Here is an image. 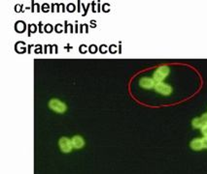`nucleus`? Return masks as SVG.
Here are the masks:
<instances>
[{"instance_id": "obj_1", "label": "nucleus", "mask_w": 207, "mask_h": 174, "mask_svg": "<svg viewBox=\"0 0 207 174\" xmlns=\"http://www.w3.org/2000/svg\"><path fill=\"white\" fill-rule=\"evenodd\" d=\"M169 73V68L167 66H161L159 68L156 70V72L154 73L153 78L155 81L158 82H162L163 79H164L166 76H168Z\"/></svg>"}, {"instance_id": "obj_2", "label": "nucleus", "mask_w": 207, "mask_h": 174, "mask_svg": "<svg viewBox=\"0 0 207 174\" xmlns=\"http://www.w3.org/2000/svg\"><path fill=\"white\" fill-rule=\"evenodd\" d=\"M50 108L53 109L54 111H56L58 113H63L66 110V105L64 103L61 102L58 99H52L49 103Z\"/></svg>"}, {"instance_id": "obj_3", "label": "nucleus", "mask_w": 207, "mask_h": 174, "mask_svg": "<svg viewBox=\"0 0 207 174\" xmlns=\"http://www.w3.org/2000/svg\"><path fill=\"white\" fill-rule=\"evenodd\" d=\"M58 145H59V148L61 150V152L63 153H69V152H71L73 149L71 139H69L68 138H65V136H62V138H59Z\"/></svg>"}, {"instance_id": "obj_4", "label": "nucleus", "mask_w": 207, "mask_h": 174, "mask_svg": "<svg viewBox=\"0 0 207 174\" xmlns=\"http://www.w3.org/2000/svg\"><path fill=\"white\" fill-rule=\"evenodd\" d=\"M154 88H155V90L158 93H159V94H162V95H164V96H168L172 93V87L168 84H166L164 82L156 83Z\"/></svg>"}, {"instance_id": "obj_5", "label": "nucleus", "mask_w": 207, "mask_h": 174, "mask_svg": "<svg viewBox=\"0 0 207 174\" xmlns=\"http://www.w3.org/2000/svg\"><path fill=\"white\" fill-rule=\"evenodd\" d=\"M139 85L143 87V88L146 89H150L155 87L156 85V81L154 80V78H142L139 81Z\"/></svg>"}, {"instance_id": "obj_6", "label": "nucleus", "mask_w": 207, "mask_h": 174, "mask_svg": "<svg viewBox=\"0 0 207 174\" xmlns=\"http://www.w3.org/2000/svg\"><path fill=\"white\" fill-rule=\"evenodd\" d=\"M71 141L73 148L75 149H81L85 146V140L81 135H74L71 138Z\"/></svg>"}, {"instance_id": "obj_7", "label": "nucleus", "mask_w": 207, "mask_h": 174, "mask_svg": "<svg viewBox=\"0 0 207 174\" xmlns=\"http://www.w3.org/2000/svg\"><path fill=\"white\" fill-rule=\"evenodd\" d=\"M190 147L195 150V151H199V150L203 149V145H202V140L201 138H195L193 139L191 143H190Z\"/></svg>"}, {"instance_id": "obj_8", "label": "nucleus", "mask_w": 207, "mask_h": 174, "mask_svg": "<svg viewBox=\"0 0 207 174\" xmlns=\"http://www.w3.org/2000/svg\"><path fill=\"white\" fill-rule=\"evenodd\" d=\"M203 125H204V124H203L202 120H201L200 117H196V118H193L192 120V126L193 127V128H195V129L200 128V129H201Z\"/></svg>"}, {"instance_id": "obj_9", "label": "nucleus", "mask_w": 207, "mask_h": 174, "mask_svg": "<svg viewBox=\"0 0 207 174\" xmlns=\"http://www.w3.org/2000/svg\"><path fill=\"white\" fill-rule=\"evenodd\" d=\"M201 130V133L204 136H207V125H203L202 126V128L200 129Z\"/></svg>"}, {"instance_id": "obj_10", "label": "nucleus", "mask_w": 207, "mask_h": 174, "mask_svg": "<svg viewBox=\"0 0 207 174\" xmlns=\"http://www.w3.org/2000/svg\"><path fill=\"white\" fill-rule=\"evenodd\" d=\"M200 118H201L203 124H204V125H207V113H204V114H202V116L200 117Z\"/></svg>"}, {"instance_id": "obj_11", "label": "nucleus", "mask_w": 207, "mask_h": 174, "mask_svg": "<svg viewBox=\"0 0 207 174\" xmlns=\"http://www.w3.org/2000/svg\"><path fill=\"white\" fill-rule=\"evenodd\" d=\"M202 140V145H203V148L207 149V136H204L203 138H201Z\"/></svg>"}, {"instance_id": "obj_12", "label": "nucleus", "mask_w": 207, "mask_h": 174, "mask_svg": "<svg viewBox=\"0 0 207 174\" xmlns=\"http://www.w3.org/2000/svg\"><path fill=\"white\" fill-rule=\"evenodd\" d=\"M74 9H75V6L73 5V4H69L67 6V10H68L69 12H73V11H74Z\"/></svg>"}, {"instance_id": "obj_13", "label": "nucleus", "mask_w": 207, "mask_h": 174, "mask_svg": "<svg viewBox=\"0 0 207 174\" xmlns=\"http://www.w3.org/2000/svg\"><path fill=\"white\" fill-rule=\"evenodd\" d=\"M89 51H91L92 53L96 52V46H91V48H89Z\"/></svg>"}, {"instance_id": "obj_14", "label": "nucleus", "mask_w": 207, "mask_h": 174, "mask_svg": "<svg viewBox=\"0 0 207 174\" xmlns=\"http://www.w3.org/2000/svg\"><path fill=\"white\" fill-rule=\"evenodd\" d=\"M102 49H106V46H102ZM102 52H106V51H102Z\"/></svg>"}]
</instances>
